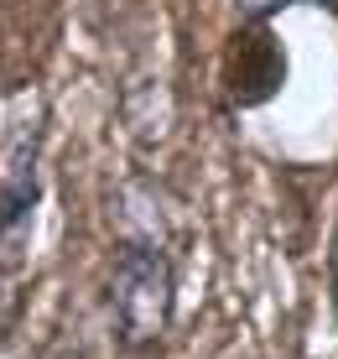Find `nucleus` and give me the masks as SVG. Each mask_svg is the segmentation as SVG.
Instances as JSON below:
<instances>
[{
    "label": "nucleus",
    "mask_w": 338,
    "mask_h": 359,
    "mask_svg": "<svg viewBox=\"0 0 338 359\" xmlns=\"http://www.w3.org/2000/svg\"><path fill=\"white\" fill-rule=\"evenodd\" d=\"M0 344H6V313H0Z\"/></svg>",
    "instance_id": "nucleus-6"
},
{
    "label": "nucleus",
    "mask_w": 338,
    "mask_h": 359,
    "mask_svg": "<svg viewBox=\"0 0 338 359\" xmlns=\"http://www.w3.org/2000/svg\"><path fill=\"white\" fill-rule=\"evenodd\" d=\"M286 6H302V0H234V11H240L245 21H271V16H281Z\"/></svg>",
    "instance_id": "nucleus-3"
},
{
    "label": "nucleus",
    "mask_w": 338,
    "mask_h": 359,
    "mask_svg": "<svg viewBox=\"0 0 338 359\" xmlns=\"http://www.w3.org/2000/svg\"><path fill=\"white\" fill-rule=\"evenodd\" d=\"M104 313L120 349L146 354L172 333L177 318V255L161 240H135L115 234L104 276Z\"/></svg>",
    "instance_id": "nucleus-1"
},
{
    "label": "nucleus",
    "mask_w": 338,
    "mask_h": 359,
    "mask_svg": "<svg viewBox=\"0 0 338 359\" xmlns=\"http://www.w3.org/2000/svg\"><path fill=\"white\" fill-rule=\"evenodd\" d=\"M42 130L47 115H32V126L16 130L0 151V271L6 276L27 261L32 219L42 203Z\"/></svg>",
    "instance_id": "nucleus-2"
},
{
    "label": "nucleus",
    "mask_w": 338,
    "mask_h": 359,
    "mask_svg": "<svg viewBox=\"0 0 338 359\" xmlns=\"http://www.w3.org/2000/svg\"><path fill=\"white\" fill-rule=\"evenodd\" d=\"M307 6H323V11H338V0H307Z\"/></svg>",
    "instance_id": "nucleus-5"
},
{
    "label": "nucleus",
    "mask_w": 338,
    "mask_h": 359,
    "mask_svg": "<svg viewBox=\"0 0 338 359\" xmlns=\"http://www.w3.org/2000/svg\"><path fill=\"white\" fill-rule=\"evenodd\" d=\"M328 292H333V318H338V234L328 245Z\"/></svg>",
    "instance_id": "nucleus-4"
}]
</instances>
